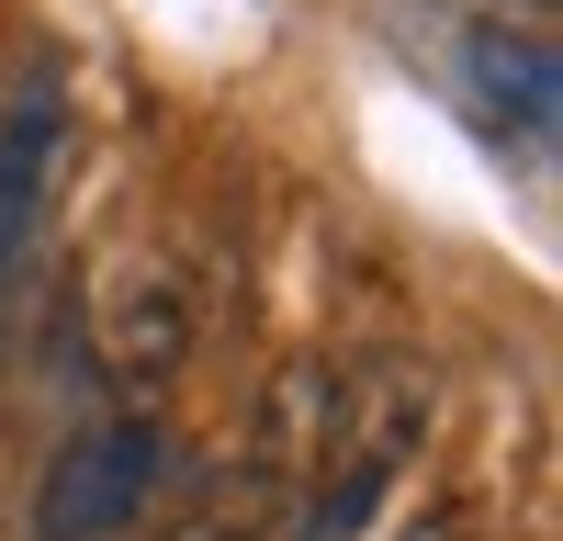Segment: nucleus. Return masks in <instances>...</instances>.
<instances>
[{"mask_svg": "<svg viewBox=\"0 0 563 541\" xmlns=\"http://www.w3.org/2000/svg\"><path fill=\"white\" fill-rule=\"evenodd\" d=\"M45 180H57V79H23L12 124H0V260L23 249V225L45 203Z\"/></svg>", "mask_w": 563, "mask_h": 541, "instance_id": "f03ea898", "label": "nucleus"}, {"mask_svg": "<svg viewBox=\"0 0 563 541\" xmlns=\"http://www.w3.org/2000/svg\"><path fill=\"white\" fill-rule=\"evenodd\" d=\"M158 485V429H90L79 451H57V474L34 496V530L45 541H113Z\"/></svg>", "mask_w": 563, "mask_h": 541, "instance_id": "f257e3e1", "label": "nucleus"}, {"mask_svg": "<svg viewBox=\"0 0 563 541\" xmlns=\"http://www.w3.org/2000/svg\"><path fill=\"white\" fill-rule=\"evenodd\" d=\"M474 79H485V102L496 113H519V124H552V57L541 45H474Z\"/></svg>", "mask_w": 563, "mask_h": 541, "instance_id": "7ed1b4c3", "label": "nucleus"}]
</instances>
